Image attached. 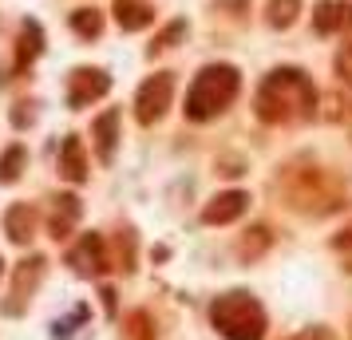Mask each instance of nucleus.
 Wrapping results in <instances>:
<instances>
[{
    "label": "nucleus",
    "mask_w": 352,
    "mask_h": 340,
    "mask_svg": "<svg viewBox=\"0 0 352 340\" xmlns=\"http://www.w3.org/2000/svg\"><path fill=\"white\" fill-rule=\"evenodd\" d=\"M60 174L67 182H87V155H83V139L80 135H67L60 143Z\"/></svg>",
    "instance_id": "obj_11"
},
{
    "label": "nucleus",
    "mask_w": 352,
    "mask_h": 340,
    "mask_svg": "<svg viewBox=\"0 0 352 340\" xmlns=\"http://www.w3.org/2000/svg\"><path fill=\"white\" fill-rule=\"evenodd\" d=\"M250 206V194L245 190H226V194H214L206 202V210H202V222L206 226H230V222H238L241 214Z\"/></svg>",
    "instance_id": "obj_7"
},
{
    "label": "nucleus",
    "mask_w": 352,
    "mask_h": 340,
    "mask_svg": "<svg viewBox=\"0 0 352 340\" xmlns=\"http://www.w3.org/2000/svg\"><path fill=\"white\" fill-rule=\"evenodd\" d=\"M115 24L123 32H143L155 24V4L151 0H115Z\"/></svg>",
    "instance_id": "obj_9"
},
{
    "label": "nucleus",
    "mask_w": 352,
    "mask_h": 340,
    "mask_svg": "<svg viewBox=\"0 0 352 340\" xmlns=\"http://www.w3.org/2000/svg\"><path fill=\"white\" fill-rule=\"evenodd\" d=\"M111 91V76L103 67H76L67 76V107H91L96 99H103Z\"/></svg>",
    "instance_id": "obj_5"
},
{
    "label": "nucleus",
    "mask_w": 352,
    "mask_h": 340,
    "mask_svg": "<svg viewBox=\"0 0 352 340\" xmlns=\"http://www.w3.org/2000/svg\"><path fill=\"white\" fill-rule=\"evenodd\" d=\"M285 340H333V332L324 328V324H313V328H301V332H293Z\"/></svg>",
    "instance_id": "obj_24"
},
{
    "label": "nucleus",
    "mask_w": 352,
    "mask_h": 340,
    "mask_svg": "<svg viewBox=\"0 0 352 340\" xmlns=\"http://www.w3.org/2000/svg\"><path fill=\"white\" fill-rule=\"evenodd\" d=\"M297 16H301V0H270V4H265L270 28H293Z\"/></svg>",
    "instance_id": "obj_17"
},
{
    "label": "nucleus",
    "mask_w": 352,
    "mask_h": 340,
    "mask_svg": "<svg viewBox=\"0 0 352 340\" xmlns=\"http://www.w3.org/2000/svg\"><path fill=\"white\" fill-rule=\"evenodd\" d=\"M241 91V71L234 64H210L194 76L186 91V119L190 123H210L238 99Z\"/></svg>",
    "instance_id": "obj_2"
},
{
    "label": "nucleus",
    "mask_w": 352,
    "mask_h": 340,
    "mask_svg": "<svg viewBox=\"0 0 352 340\" xmlns=\"http://www.w3.org/2000/svg\"><path fill=\"white\" fill-rule=\"evenodd\" d=\"M67 265H72L80 277H103L107 273V265H111V258H107V242H103L99 234H83L80 242L67 249Z\"/></svg>",
    "instance_id": "obj_6"
},
{
    "label": "nucleus",
    "mask_w": 352,
    "mask_h": 340,
    "mask_svg": "<svg viewBox=\"0 0 352 340\" xmlns=\"http://www.w3.org/2000/svg\"><path fill=\"white\" fill-rule=\"evenodd\" d=\"M32 229H36L32 206H8V214H4V234H8L12 242L28 245V242H32Z\"/></svg>",
    "instance_id": "obj_14"
},
{
    "label": "nucleus",
    "mask_w": 352,
    "mask_h": 340,
    "mask_svg": "<svg viewBox=\"0 0 352 340\" xmlns=\"http://www.w3.org/2000/svg\"><path fill=\"white\" fill-rule=\"evenodd\" d=\"M333 67H336V80H340V83H349V87H352V44H344V48L336 52Z\"/></svg>",
    "instance_id": "obj_23"
},
{
    "label": "nucleus",
    "mask_w": 352,
    "mask_h": 340,
    "mask_svg": "<svg viewBox=\"0 0 352 340\" xmlns=\"http://www.w3.org/2000/svg\"><path fill=\"white\" fill-rule=\"evenodd\" d=\"M182 36H186V20H175V24H166V28H162V32L155 36V44H151V56H155V52L175 48L178 40H182Z\"/></svg>",
    "instance_id": "obj_19"
},
{
    "label": "nucleus",
    "mask_w": 352,
    "mask_h": 340,
    "mask_svg": "<svg viewBox=\"0 0 352 340\" xmlns=\"http://www.w3.org/2000/svg\"><path fill=\"white\" fill-rule=\"evenodd\" d=\"M0 273H4V261H0Z\"/></svg>",
    "instance_id": "obj_27"
},
{
    "label": "nucleus",
    "mask_w": 352,
    "mask_h": 340,
    "mask_svg": "<svg viewBox=\"0 0 352 340\" xmlns=\"http://www.w3.org/2000/svg\"><path fill=\"white\" fill-rule=\"evenodd\" d=\"M24 170H28V150H24L20 143H12L4 155H0V186H12Z\"/></svg>",
    "instance_id": "obj_15"
},
{
    "label": "nucleus",
    "mask_w": 352,
    "mask_h": 340,
    "mask_svg": "<svg viewBox=\"0 0 352 340\" xmlns=\"http://www.w3.org/2000/svg\"><path fill=\"white\" fill-rule=\"evenodd\" d=\"M44 265H48L44 258L20 261V269H16V289H12V297H20V301H28V297H32V289L40 285V277H44Z\"/></svg>",
    "instance_id": "obj_16"
},
{
    "label": "nucleus",
    "mask_w": 352,
    "mask_h": 340,
    "mask_svg": "<svg viewBox=\"0 0 352 340\" xmlns=\"http://www.w3.org/2000/svg\"><path fill=\"white\" fill-rule=\"evenodd\" d=\"M119 269H135V234L131 229H119Z\"/></svg>",
    "instance_id": "obj_21"
},
{
    "label": "nucleus",
    "mask_w": 352,
    "mask_h": 340,
    "mask_svg": "<svg viewBox=\"0 0 352 340\" xmlns=\"http://www.w3.org/2000/svg\"><path fill=\"white\" fill-rule=\"evenodd\" d=\"M32 107H36V103H16V111H12V123H16V127H28V123L36 119Z\"/></svg>",
    "instance_id": "obj_25"
},
{
    "label": "nucleus",
    "mask_w": 352,
    "mask_h": 340,
    "mask_svg": "<svg viewBox=\"0 0 352 340\" xmlns=\"http://www.w3.org/2000/svg\"><path fill=\"white\" fill-rule=\"evenodd\" d=\"M72 28H76V36H83V40H96V36L103 32V12H99V8H76V12H72Z\"/></svg>",
    "instance_id": "obj_18"
},
{
    "label": "nucleus",
    "mask_w": 352,
    "mask_h": 340,
    "mask_svg": "<svg viewBox=\"0 0 352 340\" xmlns=\"http://www.w3.org/2000/svg\"><path fill=\"white\" fill-rule=\"evenodd\" d=\"M91 139H96L99 162H111L115 159V146H119V111H115V107H107V111L91 123Z\"/></svg>",
    "instance_id": "obj_10"
},
{
    "label": "nucleus",
    "mask_w": 352,
    "mask_h": 340,
    "mask_svg": "<svg viewBox=\"0 0 352 340\" xmlns=\"http://www.w3.org/2000/svg\"><path fill=\"white\" fill-rule=\"evenodd\" d=\"M210 321L226 340H265V308L254 293L230 289L210 305Z\"/></svg>",
    "instance_id": "obj_3"
},
{
    "label": "nucleus",
    "mask_w": 352,
    "mask_h": 340,
    "mask_svg": "<svg viewBox=\"0 0 352 340\" xmlns=\"http://www.w3.org/2000/svg\"><path fill=\"white\" fill-rule=\"evenodd\" d=\"M76 222H80V198H76V194H60V198H56V210H52V222H48L52 238H56V242L72 238Z\"/></svg>",
    "instance_id": "obj_12"
},
{
    "label": "nucleus",
    "mask_w": 352,
    "mask_h": 340,
    "mask_svg": "<svg viewBox=\"0 0 352 340\" xmlns=\"http://www.w3.org/2000/svg\"><path fill=\"white\" fill-rule=\"evenodd\" d=\"M313 28L320 36L352 32V0H320L313 12Z\"/></svg>",
    "instance_id": "obj_8"
},
{
    "label": "nucleus",
    "mask_w": 352,
    "mask_h": 340,
    "mask_svg": "<svg viewBox=\"0 0 352 340\" xmlns=\"http://www.w3.org/2000/svg\"><path fill=\"white\" fill-rule=\"evenodd\" d=\"M257 119L270 127H289V123H305L317 115V87L301 67H273L257 87Z\"/></svg>",
    "instance_id": "obj_1"
},
{
    "label": "nucleus",
    "mask_w": 352,
    "mask_h": 340,
    "mask_svg": "<svg viewBox=\"0 0 352 340\" xmlns=\"http://www.w3.org/2000/svg\"><path fill=\"white\" fill-rule=\"evenodd\" d=\"M127 337L131 340H155V328H151V317H146V313H131Z\"/></svg>",
    "instance_id": "obj_20"
},
{
    "label": "nucleus",
    "mask_w": 352,
    "mask_h": 340,
    "mask_svg": "<svg viewBox=\"0 0 352 340\" xmlns=\"http://www.w3.org/2000/svg\"><path fill=\"white\" fill-rule=\"evenodd\" d=\"M336 249H352V226L344 229V234H340V238H336Z\"/></svg>",
    "instance_id": "obj_26"
},
{
    "label": "nucleus",
    "mask_w": 352,
    "mask_h": 340,
    "mask_svg": "<svg viewBox=\"0 0 352 340\" xmlns=\"http://www.w3.org/2000/svg\"><path fill=\"white\" fill-rule=\"evenodd\" d=\"M170 99H175V76L170 71H155L135 95V119L143 127H155L162 115L170 111Z\"/></svg>",
    "instance_id": "obj_4"
},
{
    "label": "nucleus",
    "mask_w": 352,
    "mask_h": 340,
    "mask_svg": "<svg viewBox=\"0 0 352 340\" xmlns=\"http://www.w3.org/2000/svg\"><path fill=\"white\" fill-rule=\"evenodd\" d=\"M40 52H44V32H40L36 20H24V24H20V40H16V67L20 71L32 67Z\"/></svg>",
    "instance_id": "obj_13"
},
{
    "label": "nucleus",
    "mask_w": 352,
    "mask_h": 340,
    "mask_svg": "<svg viewBox=\"0 0 352 340\" xmlns=\"http://www.w3.org/2000/svg\"><path fill=\"white\" fill-rule=\"evenodd\" d=\"M265 245H270V229H265V226H257V229H254V245H250V238H245V242L238 245V253H241V258H250V261H254L257 253L265 249Z\"/></svg>",
    "instance_id": "obj_22"
}]
</instances>
